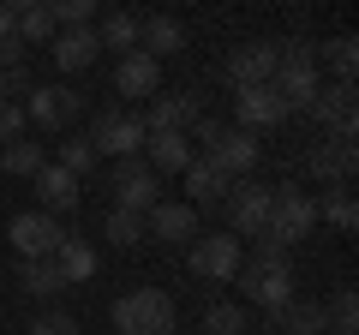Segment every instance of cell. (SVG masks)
<instances>
[{
  "mask_svg": "<svg viewBox=\"0 0 359 335\" xmlns=\"http://www.w3.org/2000/svg\"><path fill=\"white\" fill-rule=\"evenodd\" d=\"M233 282H240V294L252 299L264 317H276V311L294 299V270H287V258H282V252H269V245H257V258L240 264Z\"/></svg>",
  "mask_w": 359,
  "mask_h": 335,
  "instance_id": "cell-1",
  "label": "cell"
},
{
  "mask_svg": "<svg viewBox=\"0 0 359 335\" xmlns=\"http://www.w3.org/2000/svg\"><path fill=\"white\" fill-rule=\"evenodd\" d=\"M318 198L299 192V186H276V198H269V228H264V245L269 252H287V245L311 240V228H318Z\"/></svg>",
  "mask_w": 359,
  "mask_h": 335,
  "instance_id": "cell-2",
  "label": "cell"
},
{
  "mask_svg": "<svg viewBox=\"0 0 359 335\" xmlns=\"http://www.w3.org/2000/svg\"><path fill=\"white\" fill-rule=\"evenodd\" d=\"M114 329L120 335H174L180 329V311L162 287H132V294L114 299Z\"/></svg>",
  "mask_w": 359,
  "mask_h": 335,
  "instance_id": "cell-3",
  "label": "cell"
},
{
  "mask_svg": "<svg viewBox=\"0 0 359 335\" xmlns=\"http://www.w3.org/2000/svg\"><path fill=\"white\" fill-rule=\"evenodd\" d=\"M144 114H126V108H102V114L90 120V150L96 156H114V162H126V156H144Z\"/></svg>",
  "mask_w": 359,
  "mask_h": 335,
  "instance_id": "cell-4",
  "label": "cell"
},
{
  "mask_svg": "<svg viewBox=\"0 0 359 335\" xmlns=\"http://www.w3.org/2000/svg\"><path fill=\"white\" fill-rule=\"evenodd\" d=\"M269 198H276V186H257V180H233L228 186V233L233 240H264L269 228Z\"/></svg>",
  "mask_w": 359,
  "mask_h": 335,
  "instance_id": "cell-5",
  "label": "cell"
},
{
  "mask_svg": "<svg viewBox=\"0 0 359 335\" xmlns=\"http://www.w3.org/2000/svg\"><path fill=\"white\" fill-rule=\"evenodd\" d=\"M78 114H84V96H78L72 84H30V96H25V120L30 126L60 132V126H72Z\"/></svg>",
  "mask_w": 359,
  "mask_h": 335,
  "instance_id": "cell-6",
  "label": "cell"
},
{
  "mask_svg": "<svg viewBox=\"0 0 359 335\" xmlns=\"http://www.w3.org/2000/svg\"><path fill=\"white\" fill-rule=\"evenodd\" d=\"M186 264H192V275H204V282H233L240 264H245V252H240V240L222 228V233H198Z\"/></svg>",
  "mask_w": 359,
  "mask_h": 335,
  "instance_id": "cell-7",
  "label": "cell"
},
{
  "mask_svg": "<svg viewBox=\"0 0 359 335\" xmlns=\"http://www.w3.org/2000/svg\"><path fill=\"white\" fill-rule=\"evenodd\" d=\"M156 204H162V180H156L150 168H144L138 156L114 162V210H132V216H150Z\"/></svg>",
  "mask_w": 359,
  "mask_h": 335,
  "instance_id": "cell-8",
  "label": "cell"
},
{
  "mask_svg": "<svg viewBox=\"0 0 359 335\" xmlns=\"http://www.w3.org/2000/svg\"><path fill=\"white\" fill-rule=\"evenodd\" d=\"M144 240L192 245V240H198V210H192V204H180V198H162V204L144 216Z\"/></svg>",
  "mask_w": 359,
  "mask_h": 335,
  "instance_id": "cell-9",
  "label": "cell"
},
{
  "mask_svg": "<svg viewBox=\"0 0 359 335\" xmlns=\"http://www.w3.org/2000/svg\"><path fill=\"white\" fill-rule=\"evenodd\" d=\"M66 240V228L54 216H42V210H25V216H13V245H18V258H54V245Z\"/></svg>",
  "mask_w": 359,
  "mask_h": 335,
  "instance_id": "cell-10",
  "label": "cell"
},
{
  "mask_svg": "<svg viewBox=\"0 0 359 335\" xmlns=\"http://www.w3.org/2000/svg\"><path fill=\"white\" fill-rule=\"evenodd\" d=\"M276 42H245L240 54L228 60V84L233 90H257V84H276Z\"/></svg>",
  "mask_w": 359,
  "mask_h": 335,
  "instance_id": "cell-11",
  "label": "cell"
},
{
  "mask_svg": "<svg viewBox=\"0 0 359 335\" xmlns=\"http://www.w3.org/2000/svg\"><path fill=\"white\" fill-rule=\"evenodd\" d=\"M233 114H240V132H264V126H282L287 108L276 96V84H257V90H233Z\"/></svg>",
  "mask_w": 359,
  "mask_h": 335,
  "instance_id": "cell-12",
  "label": "cell"
},
{
  "mask_svg": "<svg viewBox=\"0 0 359 335\" xmlns=\"http://www.w3.org/2000/svg\"><path fill=\"white\" fill-rule=\"evenodd\" d=\"M311 114H318L335 138H353V132H359V96H353V84H323L318 102H311Z\"/></svg>",
  "mask_w": 359,
  "mask_h": 335,
  "instance_id": "cell-13",
  "label": "cell"
},
{
  "mask_svg": "<svg viewBox=\"0 0 359 335\" xmlns=\"http://www.w3.org/2000/svg\"><path fill=\"white\" fill-rule=\"evenodd\" d=\"M204 114V96L180 90V96H150V114H144V132H186Z\"/></svg>",
  "mask_w": 359,
  "mask_h": 335,
  "instance_id": "cell-14",
  "label": "cell"
},
{
  "mask_svg": "<svg viewBox=\"0 0 359 335\" xmlns=\"http://www.w3.org/2000/svg\"><path fill=\"white\" fill-rule=\"evenodd\" d=\"M78 198H84V180H72L66 168H54V162H48V168L36 174V210H42V216L60 221L66 210H78Z\"/></svg>",
  "mask_w": 359,
  "mask_h": 335,
  "instance_id": "cell-15",
  "label": "cell"
},
{
  "mask_svg": "<svg viewBox=\"0 0 359 335\" xmlns=\"http://www.w3.org/2000/svg\"><path fill=\"white\" fill-rule=\"evenodd\" d=\"M264 329L269 335H276V329H282V335H330V317H323V299H299L294 294L276 317H264Z\"/></svg>",
  "mask_w": 359,
  "mask_h": 335,
  "instance_id": "cell-16",
  "label": "cell"
},
{
  "mask_svg": "<svg viewBox=\"0 0 359 335\" xmlns=\"http://www.w3.org/2000/svg\"><path fill=\"white\" fill-rule=\"evenodd\" d=\"M144 168L150 174H186L192 168V138L186 132H150L144 138Z\"/></svg>",
  "mask_w": 359,
  "mask_h": 335,
  "instance_id": "cell-17",
  "label": "cell"
},
{
  "mask_svg": "<svg viewBox=\"0 0 359 335\" xmlns=\"http://www.w3.org/2000/svg\"><path fill=\"white\" fill-rule=\"evenodd\" d=\"M204 156L222 168V174H228V180H245V174L257 168V138L233 126V132H222V138H216V150H204Z\"/></svg>",
  "mask_w": 359,
  "mask_h": 335,
  "instance_id": "cell-18",
  "label": "cell"
},
{
  "mask_svg": "<svg viewBox=\"0 0 359 335\" xmlns=\"http://www.w3.org/2000/svg\"><path fill=\"white\" fill-rule=\"evenodd\" d=\"M114 90L132 96V102H150V96L162 90V66H156L150 54H126V60L114 66Z\"/></svg>",
  "mask_w": 359,
  "mask_h": 335,
  "instance_id": "cell-19",
  "label": "cell"
},
{
  "mask_svg": "<svg viewBox=\"0 0 359 335\" xmlns=\"http://www.w3.org/2000/svg\"><path fill=\"white\" fill-rule=\"evenodd\" d=\"M54 270H60V282H66V287H84L90 275L102 270V258H96V245H90V240L66 233V240L54 245Z\"/></svg>",
  "mask_w": 359,
  "mask_h": 335,
  "instance_id": "cell-20",
  "label": "cell"
},
{
  "mask_svg": "<svg viewBox=\"0 0 359 335\" xmlns=\"http://www.w3.org/2000/svg\"><path fill=\"white\" fill-rule=\"evenodd\" d=\"M180 180H186V192H192V198H186L192 210H210V204H222V198H228V186H233L228 174H222V168L210 162V156H192V168H186Z\"/></svg>",
  "mask_w": 359,
  "mask_h": 335,
  "instance_id": "cell-21",
  "label": "cell"
},
{
  "mask_svg": "<svg viewBox=\"0 0 359 335\" xmlns=\"http://www.w3.org/2000/svg\"><path fill=\"white\" fill-rule=\"evenodd\" d=\"M180 48H186V25H180V18L156 13V18H144V25H138V54H150L156 66H162L168 54H180Z\"/></svg>",
  "mask_w": 359,
  "mask_h": 335,
  "instance_id": "cell-22",
  "label": "cell"
},
{
  "mask_svg": "<svg viewBox=\"0 0 359 335\" xmlns=\"http://www.w3.org/2000/svg\"><path fill=\"white\" fill-rule=\"evenodd\" d=\"M48 54H54V66H60V72H84V66L102 54V42H96V25H90V30H54Z\"/></svg>",
  "mask_w": 359,
  "mask_h": 335,
  "instance_id": "cell-23",
  "label": "cell"
},
{
  "mask_svg": "<svg viewBox=\"0 0 359 335\" xmlns=\"http://www.w3.org/2000/svg\"><path fill=\"white\" fill-rule=\"evenodd\" d=\"M311 174H323V180H347L353 174V162H359V150H353V138H323V144H311Z\"/></svg>",
  "mask_w": 359,
  "mask_h": 335,
  "instance_id": "cell-24",
  "label": "cell"
},
{
  "mask_svg": "<svg viewBox=\"0 0 359 335\" xmlns=\"http://www.w3.org/2000/svg\"><path fill=\"white\" fill-rule=\"evenodd\" d=\"M138 25H144L138 13H108L102 25H96V42H102V48H114L120 60H126V54H138Z\"/></svg>",
  "mask_w": 359,
  "mask_h": 335,
  "instance_id": "cell-25",
  "label": "cell"
},
{
  "mask_svg": "<svg viewBox=\"0 0 359 335\" xmlns=\"http://www.w3.org/2000/svg\"><path fill=\"white\" fill-rule=\"evenodd\" d=\"M18 287H25L30 299H54V294H66V282H60V270H54V258H30V264H18Z\"/></svg>",
  "mask_w": 359,
  "mask_h": 335,
  "instance_id": "cell-26",
  "label": "cell"
},
{
  "mask_svg": "<svg viewBox=\"0 0 359 335\" xmlns=\"http://www.w3.org/2000/svg\"><path fill=\"white\" fill-rule=\"evenodd\" d=\"M0 168H6V174H18V180H36L42 168H48V156H42L36 138H18V144H6V150H0Z\"/></svg>",
  "mask_w": 359,
  "mask_h": 335,
  "instance_id": "cell-27",
  "label": "cell"
},
{
  "mask_svg": "<svg viewBox=\"0 0 359 335\" xmlns=\"http://www.w3.org/2000/svg\"><path fill=\"white\" fill-rule=\"evenodd\" d=\"M13 25H18V42H25V48L54 42V13L48 6H13Z\"/></svg>",
  "mask_w": 359,
  "mask_h": 335,
  "instance_id": "cell-28",
  "label": "cell"
},
{
  "mask_svg": "<svg viewBox=\"0 0 359 335\" xmlns=\"http://www.w3.org/2000/svg\"><path fill=\"white\" fill-rule=\"evenodd\" d=\"M318 54L335 66V84H353V72H359V42L353 36H330Z\"/></svg>",
  "mask_w": 359,
  "mask_h": 335,
  "instance_id": "cell-29",
  "label": "cell"
},
{
  "mask_svg": "<svg viewBox=\"0 0 359 335\" xmlns=\"http://www.w3.org/2000/svg\"><path fill=\"white\" fill-rule=\"evenodd\" d=\"M323 317H330V335H359V294L341 287V294L323 306Z\"/></svg>",
  "mask_w": 359,
  "mask_h": 335,
  "instance_id": "cell-30",
  "label": "cell"
},
{
  "mask_svg": "<svg viewBox=\"0 0 359 335\" xmlns=\"http://www.w3.org/2000/svg\"><path fill=\"white\" fill-rule=\"evenodd\" d=\"M102 240H114V245H144V216H132V210H108V221H102Z\"/></svg>",
  "mask_w": 359,
  "mask_h": 335,
  "instance_id": "cell-31",
  "label": "cell"
},
{
  "mask_svg": "<svg viewBox=\"0 0 359 335\" xmlns=\"http://www.w3.org/2000/svg\"><path fill=\"white\" fill-rule=\"evenodd\" d=\"M204 335H245V306L216 299V306L204 311Z\"/></svg>",
  "mask_w": 359,
  "mask_h": 335,
  "instance_id": "cell-32",
  "label": "cell"
},
{
  "mask_svg": "<svg viewBox=\"0 0 359 335\" xmlns=\"http://www.w3.org/2000/svg\"><path fill=\"white\" fill-rule=\"evenodd\" d=\"M102 162V156L90 150V138H72V144H60V162L54 168H66V174H72V180H90V168Z\"/></svg>",
  "mask_w": 359,
  "mask_h": 335,
  "instance_id": "cell-33",
  "label": "cell"
},
{
  "mask_svg": "<svg viewBox=\"0 0 359 335\" xmlns=\"http://www.w3.org/2000/svg\"><path fill=\"white\" fill-rule=\"evenodd\" d=\"M25 42H18V25H13V6H0V72L6 66H25Z\"/></svg>",
  "mask_w": 359,
  "mask_h": 335,
  "instance_id": "cell-34",
  "label": "cell"
},
{
  "mask_svg": "<svg viewBox=\"0 0 359 335\" xmlns=\"http://www.w3.org/2000/svg\"><path fill=\"white\" fill-rule=\"evenodd\" d=\"M25 335H84V323H78L72 311H36Z\"/></svg>",
  "mask_w": 359,
  "mask_h": 335,
  "instance_id": "cell-35",
  "label": "cell"
},
{
  "mask_svg": "<svg viewBox=\"0 0 359 335\" xmlns=\"http://www.w3.org/2000/svg\"><path fill=\"white\" fill-rule=\"evenodd\" d=\"M318 216H330V228H341V233H353V228H359V204H353V192H335L330 204L318 210Z\"/></svg>",
  "mask_w": 359,
  "mask_h": 335,
  "instance_id": "cell-36",
  "label": "cell"
},
{
  "mask_svg": "<svg viewBox=\"0 0 359 335\" xmlns=\"http://www.w3.org/2000/svg\"><path fill=\"white\" fill-rule=\"evenodd\" d=\"M25 96H30V72L25 66H6V72H0V108L25 102Z\"/></svg>",
  "mask_w": 359,
  "mask_h": 335,
  "instance_id": "cell-37",
  "label": "cell"
},
{
  "mask_svg": "<svg viewBox=\"0 0 359 335\" xmlns=\"http://www.w3.org/2000/svg\"><path fill=\"white\" fill-rule=\"evenodd\" d=\"M18 138H30V120H25V102H13V108H0V150H6V144H18Z\"/></svg>",
  "mask_w": 359,
  "mask_h": 335,
  "instance_id": "cell-38",
  "label": "cell"
},
{
  "mask_svg": "<svg viewBox=\"0 0 359 335\" xmlns=\"http://www.w3.org/2000/svg\"><path fill=\"white\" fill-rule=\"evenodd\" d=\"M222 132H228V126H222L216 114H198L192 126H186V138H198V144H204V150H216V138H222Z\"/></svg>",
  "mask_w": 359,
  "mask_h": 335,
  "instance_id": "cell-39",
  "label": "cell"
}]
</instances>
